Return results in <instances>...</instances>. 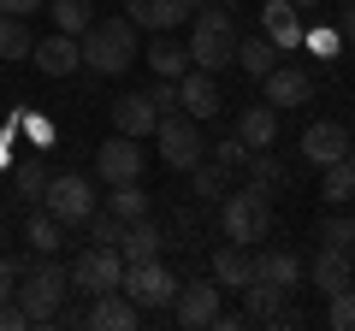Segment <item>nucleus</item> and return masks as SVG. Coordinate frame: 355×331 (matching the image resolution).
Segmentation results:
<instances>
[{
    "mask_svg": "<svg viewBox=\"0 0 355 331\" xmlns=\"http://www.w3.org/2000/svg\"><path fill=\"white\" fill-rule=\"evenodd\" d=\"M302 48H308V53H320V60H338L343 36H338V24H320V30H308V36H302Z\"/></svg>",
    "mask_w": 355,
    "mask_h": 331,
    "instance_id": "nucleus-37",
    "label": "nucleus"
},
{
    "mask_svg": "<svg viewBox=\"0 0 355 331\" xmlns=\"http://www.w3.org/2000/svg\"><path fill=\"white\" fill-rule=\"evenodd\" d=\"M219 225H225L231 242H266L272 237V195L254 190V184H243V190H225L219 195Z\"/></svg>",
    "mask_w": 355,
    "mask_h": 331,
    "instance_id": "nucleus-4",
    "label": "nucleus"
},
{
    "mask_svg": "<svg viewBox=\"0 0 355 331\" xmlns=\"http://www.w3.org/2000/svg\"><path fill=\"white\" fill-rule=\"evenodd\" d=\"M142 319H148V314H142V307L130 302L125 290H107V296H95V307H89V325H95V331H137Z\"/></svg>",
    "mask_w": 355,
    "mask_h": 331,
    "instance_id": "nucleus-16",
    "label": "nucleus"
},
{
    "mask_svg": "<svg viewBox=\"0 0 355 331\" xmlns=\"http://www.w3.org/2000/svg\"><path fill=\"white\" fill-rule=\"evenodd\" d=\"M154 125H160V107H154V95H125V101H113V130L119 136H154Z\"/></svg>",
    "mask_w": 355,
    "mask_h": 331,
    "instance_id": "nucleus-18",
    "label": "nucleus"
},
{
    "mask_svg": "<svg viewBox=\"0 0 355 331\" xmlns=\"http://www.w3.org/2000/svg\"><path fill=\"white\" fill-rule=\"evenodd\" d=\"M338 36L355 42V0H343V6H338Z\"/></svg>",
    "mask_w": 355,
    "mask_h": 331,
    "instance_id": "nucleus-42",
    "label": "nucleus"
},
{
    "mask_svg": "<svg viewBox=\"0 0 355 331\" xmlns=\"http://www.w3.org/2000/svg\"><path fill=\"white\" fill-rule=\"evenodd\" d=\"M237 136L249 142V148H272V142H279V107H266V101L243 107V118H237Z\"/></svg>",
    "mask_w": 355,
    "mask_h": 331,
    "instance_id": "nucleus-23",
    "label": "nucleus"
},
{
    "mask_svg": "<svg viewBox=\"0 0 355 331\" xmlns=\"http://www.w3.org/2000/svg\"><path fill=\"white\" fill-rule=\"evenodd\" d=\"M219 278H196V284H178V296H172V319L184 331H202V325H214V314H219Z\"/></svg>",
    "mask_w": 355,
    "mask_h": 331,
    "instance_id": "nucleus-9",
    "label": "nucleus"
},
{
    "mask_svg": "<svg viewBox=\"0 0 355 331\" xmlns=\"http://www.w3.org/2000/svg\"><path fill=\"white\" fill-rule=\"evenodd\" d=\"M24 125H30V136H36V142H48V136H53V125H48V118H36V113H30Z\"/></svg>",
    "mask_w": 355,
    "mask_h": 331,
    "instance_id": "nucleus-45",
    "label": "nucleus"
},
{
    "mask_svg": "<svg viewBox=\"0 0 355 331\" xmlns=\"http://www.w3.org/2000/svg\"><path fill=\"white\" fill-rule=\"evenodd\" d=\"M261 36L272 42L279 53H296V48H302V36H308L302 6H291V0H266V6H261Z\"/></svg>",
    "mask_w": 355,
    "mask_h": 331,
    "instance_id": "nucleus-12",
    "label": "nucleus"
},
{
    "mask_svg": "<svg viewBox=\"0 0 355 331\" xmlns=\"http://www.w3.org/2000/svg\"><path fill=\"white\" fill-rule=\"evenodd\" d=\"M83 225H89V242H101V249H119L125 242V219H113V213H89Z\"/></svg>",
    "mask_w": 355,
    "mask_h": 331,
    "instance_id": "nucleus-35",
    "label": "nucleus"
},
{
    "mask_svg": "<svg viewBox=\"0 0 355 331\" xmlns=\"http://www.w3.org/2000/svg\"><path fill=\"white\" fill-rule=\"evenodd\" d=\"M48 178H53V172H48V160H42V154H30V160L12 172V190H18V202H42Z\"/></svg>",
    "mask_w": 355,
    "mask_h": 331,
    "instance_id": "nucleus-30",
    "label": "nucleus"
},
{
    "mask_svg": "<svg viewBox=\"0 0 355 331\" xmlns=\"http://www.w3.org/2000/svg\"><path fill=\"white\" fill-rule=\"evenodd\" d=\"M314 237L326 242V249H349V219H338V213H331V219H320V231H314Z\"/></svg>",
    "mask_w": 355,
    "mask_h": 331,
    "instance_id": "nucleus-38",
    "label": "nucleus"
},
{
    "mask_svg": "<svg viewBox=\"0 0 355 331\" xmlns=\"http://www.w3.org/2000/svg\"><path fill=\"white\" fill-rule=\"evenodd\" d=\"M77 53H83V65L95 77H119L130 71V60H137V24L130 18H95V24L77 36Z\"/></svg>",
    "mask_w": 355,
    "mask_h": 331,
    "instance_id": "nucleus-1",
    "label": "nucleus"
},
{
    "mask_svg": "<svg viewBox=\"0 0 355 331\" xmlns=\"http://www.w3.org/2000/svg\"><path fill=\"white\" fill-rule=\"evenodd\" d=\"M243 325H249V314H225V307L214 314V331H243Z\"/></svg>",
    "mask_w": 355,
    "mask_h": 331,
    "instance_id": "nucleus-44",
    "label": "nucleus"
},
{
    "mask_svg": "<svg viewBox=\"0 0 355 331\" xmlns=\"http://www.w3.org/2000/svg\"><path fill=\"white\" fill-rule=\"evenodd\" d=\"M42 202H48V213L60 219V225H83V219L95 213V184H89L83 172H60V178H48Z\"/></svg>",
    "mask_w": 355,
    "mask_h": 331,
    "instance_id": "nucleus-8",
    "label": "nucleus"
},
{
    "mask_svg": "<svg viewBox=\"0 0 355 331\" xmlns=\"http://www.w3.org/2000/svg\"><path fill=\"white\" fill-rule=\"evenodd\" d=\"M261 101L279 107V113L284 107H308L314 101V77H308L302 65H272V71L261 77Z\"/></svg>",
    "mask_w": 355,
    "mask_h": 331,
    "instance_id": "nucleus-11",
    "label": "nucleus"
},
{
    "mask_svg": "<svg viewBox=\"0 0 355 331\" xmlns=\"http://www.w3.org/2000/svg\"><path fill=\"white\" fill-rule=\"evenodd\" d=\"M125 6H130L125 18L137 30H178L184 18L196 12V0H125Z\"/></svg>",
    "mask_w": 355,
    "mask_h": 331,
    "instance_id": "nucleus-17",
    "label": "nucleus"
},
{
    "mask_svg": "<svg viewBox=\"0 0 355 331\" xmlns=\"http://www.w3.org/2000/svg\"><path fill=\"white\" fill-rule=\"evenodd\" d=\"M142 60L154 65V77H172V83L190 71V48H184V42H172V30H154V48L142 53Z\"/></svg>",
    "mask_w": 355,
    "mask_h": 331,
    "instance_id": "nucleus-24",
    "label": "nucleus"
},
{
    "mask_svg": "<svg viewBox=\"0 0 355 331\" xmlns=\"http://www.w3.org/2000/svg\"><path fill=\"white\" fill-rule=\"evenodd\" d=\"M119 290L130 296V302L142 307V314H172V296H178V278L160 267V260H137V267H125V278H119Z\"/></svg>",
    "mask_w": 355,
    "mask_h": 331,
    "instance_id": "nucleus-6",
    "label": "nucleus"
},
{
    "mask_svg": "<svg viewBox=\"0 0 355 331\" xmlns=\"http://www.w3.org/2000/svg\"><path fill=\"white\" fill-rule=\"evenodd\" d=\"M48 0H0V12H12V18H30V12H42Z\"/></svg>",
    "mask_w": 355,
    "mask_h": 331,
    "instance_id": "nucleus-43",
    "label": "nucleus"
},
{
    "mask_svg": "<svg viewBox=\"0 0 355 331\" xmlns=\"http://www.w3.org/2000/svg\"><path fill=\"white\" fill-rule=\"evenodd\" d=\"M190 172H196V195H202V202H219V195H225V184H231V172H225L219 160H196Z\"/></svg>",
    "mask_w": 355,
    "mask_h": 331,
    "instance_id": "nucleus-33",
    "label": "nucleus"
},
{
    "mask_svg": "<svg viewBox=\"0 0 355 331\" xmlns=\"http://www.w3.org/2000/svg\"><path fill=\"white\" fill-rule=\"evenodd\" d=\"M24 242L36 249V255H60V242H65V225H60L53 213H36V219L24 225Z\"/></svg>",
    "mask_w": 355,
    "mask_h": 331,
    "instance_id": "nucleus-31",
    "label": "nucleus"
},
{
    "mask_svg": "<svg viewBox=\"0 0 355 331\" xmlns=\"http://www.w3.org/2000/svg\"><path fill=\"white\" fill-rule=\"evenodd\" d=\"M48 12H53V30L83 36V30L95 24V0H48Z\"/></svg>",
    "mask_w": 355,
    "mask_h": 331,
    "instance_id": "nucleus-26",
    "label": "nucleus"
},
{
    "mask_svg": "<svg viewBox=\"0 0 355 331\" xmlns=\"http://www.w3.org/2000/svg\"><path fill=\"white\" fill-rule=\"evenodd\" d=\"M249 278L266 284V290H279V296H291L296 284H302V260H296L291 249H254V272Z\"/></svg>",
    "mask_w": 355,
    "mask_h": 331,
    "instance_id": "nucleus-14",
    "label": "nucleus"
},
{
    "mask_svg": "<svg viewBox=\"0 0 355 331\" xmlns=\"http://www.w3.org/2000/svg\"><path fill=\"white\" fill-rule=\"evenodd\" d=\"M249 142H243V136H225V142H207V160H219V166H225V172H243V166H249Z\"/></svg>",
    "mask_w": 355,
    "mask_h": 331,
    "instance_id": "nucleus-34",
    "label": "nucleus"
},
{
    "mask_svg": "<svg viewBox=\"0 0 355 331\" xmlns=\"http://www.w3.org/2000/svg\"><path fill=\"white\" fill-rule=\"evenodd\" d=\"M237 65H243L249 77H266L272 65H279V48H272L266 36H243V42H237Z\"/></svg>",
    "mask_w": 355,
    "mask_h": 331,
    "instance_id": "nucleus-27",
    "label": "nucleus"
},
{
    "mask_svg": "<svg viewBox=\"0 0 355 331\" xmlns=\"http://www.w3.org/2000/svg\"><path fill=\"white\" fill-rule=\"evenodd\" d=\"M219 101H225V95H219V83H214V71H202V65H190V71L178 77V107H184V113L190 118H219Z\"/></svg>",
    "mask_w": 355,
    "mask_h": 331,
    "instance_id": "nucleus-13",
    "label": "nucleus"
},
{
    "mask_svg": "<svg viewBox=\"0 0 355 331\" xmlns=\"http://www.w3.org/2000/svg\"><path fill=\"white\" fill-rule=\"evenodd\" d=\"M18 307L30 314V325H53V314L65 307V296H71V272L60 267L53 255H42L36 267H24L18 272Z\"/></svg>",
    "mask_w": 355,
    "mask_h": 331,
    "instance_id": "nucleus-2",
    "label": "nucleus"
},
{
    "mask_svg": "<svg viewBox=\"0 0 355 331\" xmlns=\"http://www.w3.org/2000/svg\"><path fill=\"white\" fill-rule=\"evenodd\" d=\"M349 242H355V219H349Z\"/></svg>",
    "mask_w": 355,
    "mask_h": 331,
    "instance_id": "nucleus-48",
    "label": "nucleus"
},
{
    "mask_svg": "<svg viewBox=\"0 0 355 331\" xmlns=\"http://www.w3.org/2000/svg\"><path fill=\"white\" fill-rule=\"evenodd\" d=\"M243 172H249V184H254V190H266V195H279V190H284V166L272 160V148H254Z\"/></svg>",
    "mask_w": 355,
    "mask_h": 331,
    "instance_id": "nucleus-29",
    "label": "nucleus"
},
{
    "mask_svg": "<svg viewBox=\"0 0 355 331\" xmlns=\"http://www.w3.org/2000/svg\"><path fill=\"white\" fill-rule=\"evenodd\" d=\"M30 48H36L30 24L12 18V12H0V60H30Z\"/></svg>",
    "mask_w": 355,
    "mask_h": 331,
    "instance_id": "nucleus-28",
    "label": "nucleus"
},
{
    "mask_svg": "<svg viewBox=\"0 0 355 331\" xmlns=\"http://www.w3.org/2000/svg\"><path fill=\"white\" fill-rule=\"evenodd\" d=\"M65 272H71V284L83 296H107V290H119V278H125V255H119V249H101V242H89Z\"/></svg>",
    "mask_w": 355,
    "mask_h": 331,
    "instance_id": "nucleus-7",
    "label": "nucleus"
},
{
    "mask_svg": "<svg viewBox=\"0 0 355 331\" xmlns=\"http://www.w3.org/2000/svg\"><path fill=\"white\" fill-rule=\"evenodd\" d=\"M196 24H190V65H202V71H225V65H237V12H207V6H196Z\"/></svg>",
    "mask_w": 355,
    "mask_h": 331,
    "instance_id": "nucleus-3",
    "label": "nucleus"
},
{
    "mask_svg": "<svg viewBox=\"0 0 355 331\" xmlns=\"http://www.w3.org/2000/svg\"><path fill=\"white\" fill-rule=\"evenodd\" d=\"M308 272H314V284L326 296H338V290H349V284H355L349 249H326V242H320V255H314V267H308Z\"/></svg>",
    "mask_w": 355,
    "mask_h": 331,
    "instance_id": "nucleus-22",
    "label": "nucleus"
},
{
    "mask_svg": "<svg viewBox=\"0 0 355 331\" xmlns=\"http://www.w3.org/2000/svg\"><path fill=\"white\" fill-rule=\"evenodd\" d=\"M107 213L125 219V225H130V219H142V213H148V190H142V184H113V195H107Z\"/></svg>",
    "mask_w": 355,
    "mask_h": 331,
    "instance_id": "nucleus-32",
    "label": "nucleus"
},
{
    "mask_svg": "<svg viewBox=\"0 0 355 331\" xmlns=\"http://www.w3.org/2000/svg\"><path fill=\"white\" fill-rule=\"evenodd\" d=\"M196 6H207V12H237V0H196Z\"/></svg>",
    "mask_w": 355,
    "mask_h": 331,
    "instance_id": "nucleus-46",
    "label": "nucleus"
},
{
    "mask_svg": "<svg viewBox=\"0 0 355 331\" xmlns=\"http://www.w3.org/2000/svg\"><path fill=\"white\" fill-rule=\"evenodd\" d=\"M24 325H30V314L18 307V296H6L0 302V331H24Z\"/></svg>",
    "mask_w": 355,
    "mask_h": 331,
    "instance_id": "nucleus-39",
    "label": "nucleus"
},
{
    "mask_svg": "<svg viewBox=\"0 0 355 331\" xmlns=\"http://www.w3.org/2000/svg\"><path fill=\"white\" fill-rule=\"evenodd\" d=\"M338 6H343V0H338Z\"/></svg>",
    "mask_w": 355,
    "mask_h": 331,
    "instance_id": "nucleus-49",
    "label": "nucleus"
},
{
    "mask_svg": "<svg viewBox=\"0 0 355 331\" xmlns=\"http://www.w3.org/2000/svg\"><path fill=\"white\" fill-rule=\"evenodd\" d=\"M320 172H326V178H320V202H326V207L355 202V154H343V160L320 166Z\"/></svg>",
    "mask_w": 355,
    "mask_h": 331,
    "instance_id": "nucleus-25",
    "label": "nucleus"
},
{
    "mask_svg": "<svg viewBox=\"0 0 355 331\" xmlns=\"http://www.w3.org/2000/svg\"><path fill=\"white\" fill-rule=\"evenodd\" d=\"M291 6H302V12H308V6H320V0H291Z\"/></svg>",
    "mask_w": 355,
    "mask_h": 331,
    "instance_id": "nucleus-47",
    "label": "nucleus"
},
{
    "mask_svg": "<svg viewBox=\"0 0 355 331\" xmlns=\"http://www.w3.org/2000/svg\"><path fill=\"white\" fill-rule=\"evenodd\" d=\"M95 172H101V184H137L142 178V148L137 136H107L101 148H95Z\"/></svg>",
    "mask_w": 355,
    "mask_h": 331,
    "instance_id": "nucleus-10",
    "label": "nucleus"
},
{
    "mask_svg": "<svg viewBox=\"0 0 355 331\" xmlns=\"http://www.w3.org/2000/svg\"><path fill=\"white\" fill-rule=\"evenodd\" d=\"M148 95H154V107H160V113H178V83H172V77H160Z\"/></svg>",
    "mask_w": 355,
    "mask_h": 331,
    "instance_id": "nucleus-40",
    "label": "nucleus"
},
{
    "mask_svg": "<svg viewBox=\"0 0 355 331\" xmlns=\"http://www.w3.org/2000/svg\"><path fill=\"white\" fill-rule=\"evenodd\" d=\"M30 60H36V71H48V77H71L77 65H83V53H77V36L53 30L48 42H36V48H30Z\"/></svg>",
    "mask_w": 355,
    "mask_h": 331,
    "instance_id": "nucleus-19",
    "label": "nucleus"
},
{
    "mask_svg": "<svg viewBox=\"0 0 355 331\" xmlns=\"http://www.w3.org/2000/svg\"><path fill=\"white\" fill-rule=\"evenodd\" d=\"M249 272H254V249L225 237V242L214 249V278H219V290H243V284H249Z\"/></svg>",
    "mask_w": 355,
    "mask_h": 331,
    "instance_id": "nucleus-20",
    "label": "nucleus"
},
{
    "mask_svg": "<svg viewBox=\"0 0 355 331\" xmlns=\"http://www.w3.org/2000/svg\"><path fill=\"white\" fill-rule=\"evenodd\" d=\"M154 148H160V160L172 166V172H190L196 160H207L202 118H190V113H160V125H154Z\"/></svg>",
    "mask_w": 355,
    "mask_h": 331,
    "instance_id": "nucleus-5",
    "label": "nucleus"
},
{
    "mask_svg": "<svg viewBox=\"0 0 355 331\" xmlns=\"http://www.w3.org/2000/svg\"><path fill=\"white\" fill-rule=\"evenodd\" d=\"M18 272H24L18 260H6V255H0V302H6V296L18 290Z\"/></svg>",
    "mask_w": 355,
    "mask_h": 331,
    "instance_id": "nucleus-41",
    "label": "nucleus"
},
{
    "mask_svg": "<svg viewBox=\"0 0 355 331\" xmlns=\"http://www.w3.org/2000/svg\"><path fill=\"white\" fill-rule=\"evenodd\" d=\"M160 249H166V231L154 225L148 213H142V219H130V225H125V242H119V255H125V267H137V260H160Z\"/></svg>",
    "mask_w": 355,
    "mask_h": 331,
    "instance_id": "nucleus-21",
    "label": "nucleus"
},
{
    "mask_svg": "<svg viewBox=\"0 0 355 331\" xmlns=\"http://www.w3.org/2000/svg\"><path fill=\"white\" fill-rule=\"evenodd\" d=\"M326 325H331V331H355V284L331 296V307H326Z\"/></svg>",
    "mask_w": 355,
    "mask_h": 331,
    "instance_id": "nucleus-36",
    "label": "nucleus"
},
{
    "mask_svg": "<svg viewBox=\"0 0 355 331\" xmlns=\"http://www.w3.org/2000/svg\"><path fill=\"white\" fill-rule=\"evenodd\" d=\"M302 160H314V166H331V160H343L349 154V130L338 125V118H314V125L302 130Z\"/></svg>",
    "mask_w": 355,
    "mask_h": 331,
    "instance_id": "nucleus-15",
    "label": "nucleus"
}]
</instances>
